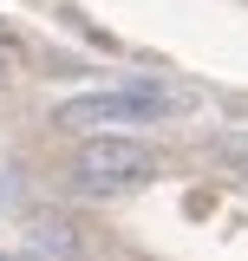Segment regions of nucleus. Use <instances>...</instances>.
Segmentation results:
<instances>
[{"instance_id": "nucleus-3", "label": "nucleus", "mask_w": 248, "mask_h": 261, "mask_svg": "<svg viewBox=\"0 0 248 261\" xmlns=\"http://www.w3.org/2000/svg\"><path fill=\"white\" fill-rule=\"evenodd\" d=\"M20 242L39 248V255H79V248H85L79 228H72V222H53V216H33V222L20 228Z\"/></svg>"}, {"instance_id": "nucleus-1", "label": "nucleus", "mask_w": 248, "mask_h": 261, "mask_svg": "<svg viewBox=\"0 0 248 261\" xmlns=\"http://www.w3.org/2000/svg\"><path fill=\"white\" fill-rule=\"evenodd\" d=\"M157 183V150L137 144V137H92L79 157H72V190L92 196V202H118V196H137Z\"/></svg>"}, {"instance_id": "nucleus-2", "label": "nucleus", "mask_w": 248, "mask_h": 261, "mask_svg": "<svg viewBox=\"0 0 248 261\" xmlns=\"http://www.w3.org/2000/svg\"><path fill=\"white\" fill-rule=\"evenodd\" d=\"M189 105L177 92H157V85H131V92H85L59 105L65 130H111V124H151V118H183Z\"/></svg>"}, {"instance_id": "nucleus-4", "label": "nucleus", "mask_w": 248, "mask_h": 261, "mask_svg": "<svg viewBox=\"0 0 248 261\" xmlns=\"http://www.w3.org/2000/svg\"><path fill=\"white\" fill-rule=\"evenodd\" d=\"M222 163H229L235 176H248V137H229V144H222Z\"/></svg>"}, {"instance_id": "nucleus-5", "label": "nucleus", "mask_w": 248, "mask_h": 261, "mask_svg": "<svg viewBox=\"0 0 248 261\" xmlns=\"http://www.w3.org/2000/svg\"><path fill=\"white\" fill-rule=\"evenodd\" d=\"M7 196H13V183H7V176H0V202H7Z\"/></svg>"}]
</instances>
